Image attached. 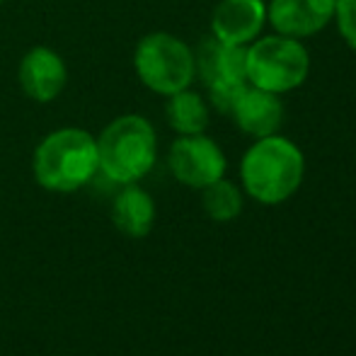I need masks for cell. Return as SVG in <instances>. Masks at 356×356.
<instances>
[{
  "label": "cell",
  "mask_w": 356,
  "mask_h": 356,
  "mask_svg": "<svg viewBox=\"0 0 356 356\" xmlns=\"http://www.w3.org/2000/svg\"><path fill=\"white\" fill-rule=\"evenodd\" d=\"M334 13L337 0H269L267 24L277 34L303 42L334 22Z\"/></svg>",
  "instance_id": "cell-7"
},
{
  "label": "cell",
  "mask_w": 356,
  "mask_h": 356,
  "mask_svg": "<svg viewBox=\"0 0 356 356\" xmlns=\"http://www.w3.org/2000/svg\"><path fill=\"white\" fill-rule=\"evenodd\" d=\"M99 172L97 138L78 127L47 134L32 155V175L49 192L71 194L90 184Z\"/></svg>",
  "instance_id": "cell-2"
},
{
  "label": "cell",
  "mask_w": 356,
  "mask_h": 356,
  "mask_svg": "<svg viewBox=\"0 0 356 356\" xmlns=\"http://www.w3.org/2000/svg\"><path fill=\"white\" fill-rule=\"evenodd\" d=\"M95 138L99 172L117 184L141 182L158 160V134L141 114L112 119Z\"/></svg>",
  "instance_id": "cell-3"
},
{
  "label": "cell",
  "mask_w": 356,
  "mask_h": 356,
  "mask_svg": "<svg viewBox=\"0 0 356 356\" xmlns=\"http://www.w3.org/2000/svg\"><path fill=\"white\" fill-rule=\"evenodd\" d=\"M284 102L282 95L267 92L254 85H245L243 92L238 95L233 109L228 117H233L235 127L252 138H264L279 134L284 124Z\"/></svg>",
  "instance_id": "cell-10"
},
{
  "label": "cell",
  "mask_w": 356,
  "mask_h": 356,
  "mask_svg": "<svg viewBox=\"0 0 356 356\" xmlns=\"http://www.w3.org/2000/svg\"><path fill=\"white\" fill-rule=\"evenodd\" d=\"M168 168L179 184L192 189H204L216 179L225 177L228 160L220 145L207 134L175 138L168 153Z\"/></svg>",
  "instance_id": "cell-6"
},
{
  "label": "cell",
  "mask_w": 356,
  "mask_h": 356,
  "mask_svg": "<svg viewBox=\"0 0 356 356\" xmlns=\"http://www.w3.org/2000/svg\"><path fill=\"white\" fill-rule=\"evenodd\" d=\"M305 177L303 150L282 134L254 138L240 160V182L245 194L264 207L291 199Z\"/></svg>",
  "instance_id": "cell-1"
},
{
  "label": "cell",
  "mask_w": 356,
  "mask_h": 356,
  "mask_svg": "<svg viewBox=\"0 0 356 356\" xmlns=\"http://www.w3.org/2000/svg\"><path fill=\"white\" fill-rule=\"evenodd\" d=\"M134 71L150 92L170 97L192 88L197 80V58L194 49L177 34L150 32L136 44Z\"/></svg>",
  "instance_id": "cell-5"
},
{
  "label": "cell",
  "mask_w": 356,
  "mask_h": 356,
  "mask_svg": "<svg viewBox=\"0 0 356 356\" xmlns=\"http://www.w3.org/2000/svg\"><path fill=\"white\" fill-rule=\"evenodd\" d=\"M245 49L223 44L213 37L202 39L199 49L194 51L197 58V75L207 88L211 85H245Z\"/></svg>",
  "instance_id": "cell-11"
},
{
  "label": "cell",
  "mask_w": 356,
  "mask_h": 356,
  "mask_svg": "<svg viewBox=\"0 0 356 356\" xmlns=\"http://www.w3.org/2000/svg\"><path fill=\"white\" fill-rule=\"evenodd\" d=\"M267 24L264 0H220L211 15V37L233 47H248Z\"/></svg>",
  "instance_id": "cell-9"
},
{
  "label": "cell",
  "mask_w": 356,
  "mask_h": 356,
  "mask_svg": "<svg viewBox=\"0 0 356 356\" xmlns=\"http://www.w3.org/2000/svg\"><path fill=\"white\" fill-rule=\"evenodd\" d=\"M334 24H337L344 44L356 51V0H337Z\"/></svg>",
  "instance_id": "cell-15"
},
{
  "label": "cell",
  "mask_w": 356,
  "mask_h": 356,
  "mask_svg": "<svg viewBox=\"0 0 356 356\" xmlns=\"http://www.w3.org/2000/svg\"><path fill=\"white\" fill-rule=\"evenodd\" d=\"M112 202V223L129 238H145L155 223V202L138 182L122 184Z\"/></svg>",
  "instance_id": "cell-12"
},
{
  "label": "cell",
  "mask_w": 356,
  "mask_h": 356,
  "mask_svg": "<svg viewBox=\"0 0 356 356\" xmlns=\"http://www.w3.org/2000/svg\"><path fill=\"white\" fill-rule=\"evenodd\" d=\"M165 119L177 136H192V134H207L211 122V107L202 92L184 88L170 95L165 104Z\"/></svg>",
  "instance_id": "cell-13"
},
{
  "label": "cell",
  "mask_w": 356,
  "mask_h": 356,
  "mask_svg": "<svg viewBox=\"0 0 356 356\" xmlns=\"http://www.w3.org/2000/svg\"><path fill=\"white\" fill-rule=\"evenodd\" d=\"M310 54L300 39L286 34H264L245 49V78L248 85L286 95L308 80Z\"/></svg>",
  "instance_id": "cell-4"
},
{
  "label": "cell",
  "mask_w": 356,
  "mask_h": 356,
  "mask_svg": "<svg viewBox=\"0 0 356 356\" xmlns=\"http://www.w3.org/2000/svg\"><path fill=\"white\" fill-rule=\"evenodd\" d=\"M0 3H3V0H0Z\"/></svg>",
  "instance_id": "cell-16"
},
{
  "label": "cell",
  "mask_w": 356,
  "mask_h": 356,
  "mask_svg": "<svg viewBox=\"0 0 356 356\" xmlns=\"http://www.w3.org/2000/svg\"><path fill=\"white\" fill-rule=\"evenodd\" d=\"M17 83L34 102H54L66 90L68 68L58 51L49 47H32L17 68Z\"/></svg>",
  "instance_id": "cell-8"
},
{
  "label": "cell",
  "mask_w": 356,
  "mask_h": 356,
  "mask_svg": "<svg viewBox=\"0 0 356 356\" xmlns=\"http://www.w3.org/2000/svg\"><path fill=\"white\" fill-rule=\"evenodd\" d=\"M202 207L211 220L225 223L238 218L243 211V192L230 179L220 177L202 189Z\"/></svg>",
  "instance_id": "cell-14"
}]
</instances>
